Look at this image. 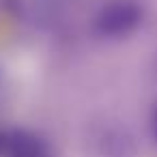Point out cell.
Instances as JSON below:
<instances>
[{
    "instance_id": "obj_1",
    "label": "cell",
    "mask_w": 157,
    "mask_h": 157,
    "mask_svg": "<svg viewBox=\"0 0 157 157\" xmlns=\"http://www.w3.org/2000/svg\"><path fill=\"white\" fill-rule=\"evenodd\" d=\"M144 11L138 0H110L105 2L95 20V35L101 39H125L142 24Z\"/></svg>"
},
{
    "instance_id": "obj_2",
    "label": "cell",
    "mask_w": 157,
    "mask_h": 157,
    "mask_svg": "<svg viewBox=\"0 0 157 157\" xmlns=\"http://www.w3.org/2000/svg\"><path fill=\"white\" fill-rule=\"evenodd\" d=\"M5 157H54L50 142L30 129H11Z\"/></svg>"
},
{
    "instance_id": "obj_3",
    "label": "cell",
    "mask_w": 157,
    "mask_h": 157,
    "mask_svg": "<svg viewBox=\"0 0 157 157\" xmlns=\"http://www.w3.org/2000/svg\"><path fill=\"white\" fill-rule=\"evenodd\" d=\"M93 144L103 157H129L133 153V138L118 125H101L95 131Z\"/></svg>"
},
{
    "instance_id": "obj_4",
    "label": "cell",
    "mask_w": 157,
    "mask_h": 157,
    "mask_svg": "<svg viewBox=\"0 0 157 157\" xmlns=\"http://www.w3.org/2000/svg\"><path fill=\"white\" fill-rule=\"evenodd\" d=\"M9 131H11V129H5V127H0V157H5L7 142H9Z\"/></svg>"
},
{
    "instance_id": "obj_5",
    "label": "cell",
    "mask_w": 157,
    "mask_h": 157,
    "mask_svg": "<svg viewBox=\"0 0 157 157\" xmlns=\"http://www.w3.org/2000/svg\"><path fill=\"white\" fill-rule=\"evenodd\" d=\"M153 133L157 138V105H155V112H153Z\"/></svg>"
}]
</instances>
